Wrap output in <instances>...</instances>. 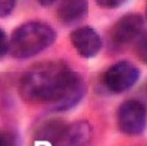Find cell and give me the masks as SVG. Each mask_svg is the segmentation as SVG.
Instances as JSON below:
<instances>
[{
  "label": "cell",
  "instance_id": "6da1fadb",
  "mask_svg": "<svg viewBox=\"0 0 147 146\" xmlns=\"http://www.w3.org/2000/svg\"><path fill=\"white\" fill-rule=\"evenodd\" d=\"M86 81L63 61H45L30 68L20 84V94L30 105H47L52 111H68L86 94Z\"/></svg>",
  "mask_w": 147,
  "mask_h": 146
},
{
  "label": "cell",
  "instance_id": "7a4b0ae2",
  "mask_svg": "<svg viewBox=\"0 0 147 146\" xmlns=\"http://www.w3.org/2000/svg\"><path fill=\"white\" fill-rule=\"evenodd\" d=\"M56 39L52 26L42 21H29L18 26L8 42V51L16 59H29L45 51Z\"/></svg>",
  "mask_w": 147,
  "mask_h": 146
},
{
  "label": "cell",
  "instance_id": "3957f363",
  "mask_svg": "<svg viewBox=\"0 0 147 146\" xmlns=\"http://www.w3.org/2000/svg\"><path fill=\"white\" fill-rule=\"evenodd\" d=\"M141 71L130 61H120L113 64L103 76V84L107 90L113 94H121L129 90L139 80Z\"/></svg>",
  "mask_w": 147,
  "mask_h": 146
},
{
  "label": "cell",
  "instance_id": "277c9868",
  "mask_svg": "<svg viewBox=\"0 0 147 146\" xmlns=\"http://www.w3.org/2000/svg\"><path fill=\"white\" fill-rule=\"evenodd\" d=\"M117 127L124 134L139 136L146 128V108L137 99L125 101L117 111Z\"/></svg>",
  "mask_w": 147,
  "mask_h": 146
},
{
  "label": "cell",
  "instance_id": "5b68a950",
  "mask_svg": "<svg viewBox=\"0 0 147 146\" xmlns=\"http://www.w3.org/2000/svg\"><path fill=\"white\" fill-rule=\"evenodd\" d=\"M144 20L141 14L130 13L121 17L111 30V39L119 46L130 44L143 33Z\"/></svg>",
  "mask_w": 147,
  "mask_h": 146
},
{
  "label": "cell",
  "instance_id": "8992f818",
  "mask_svg": "<svg viewBox=\"0 0 147 146\" xmlns=\"http://www.w3.org/2000/svg\"><path fill=\"white\" fill-rule=\"evenodd\" d=\"M70 42L73 47L82 58H94L102 50L103 42L96 30L90 26L78 28L70 34Z\"/></svg>",
  "mask_w": 147,
  "mask_h": 146
},
{
  "label": "cell",
  "instance_id": "52a82bcc",
  "mask_svg": "<svg viewBox=\"0 0 147 146\" xmlns=\"http://www.w3.org/2000/svg\"><path fill=\"white\" fill-rule=\"evenodd\" d=\"M91 134V127L86 121H77L63 128L50 146H90Z\"/></svg>",
  "mask_w": 147,
  "mask_h": 146
},
{
  "label": "cell",
  "instance_id": "ba28073f",
  "mask_svg": "<svg viewBox=\"0 0 147 146\" xmlns=\"http://www.w3.org/2000/svg\"><path fill=\"white\" fill-rule=\"evenodd\" d=\"M87 0H61L57 8V17L64 25H74L87 16Z\"/></svg>",
  "mask_w": 147,
  "mask_h": 146
},
{
  "label": "cell",
  "instance_id": "9c48e42d",
  "mask_svg": "<svg viewBox=\"0 0 147 146\" xmlns=\"http://www.w3.org/2000/svg\"><path fill=\"white\" fill-rule=\"evenodd\" d=\"M16 5V0H0V18L7 17L12 13Z\"/></svg>",
  "mask_w": 147,
  "mask_h": 146
},
{
  "label": "cell",
  "instance_id": "30bf717a",
  "mask_svg": "<svg viewBox=\"0 0 147 146\" xmlns=\"http://www.w3.org/2000/svg\"><path fill=\"white\" fill-rule=\"evenodd\" d=\"M95 1H96V4L100 8L115 9V8H119L120 5H122L126 0H95Z\"/></svg>",
  "mask_w": 147,
  "mask_h": 146
},
{
  "label": "cell",
  "instance_id": "8fae6325",
  "mask_svg": "<svg viewBox=\"0 0 147 146\" xmlns=\"http://www.w3.org/2000/svg\"><path fill=\"white\" fill-rule=\"evenodd\" d=\"M8 38L3 29H0V59L8 52Z\"/></svg>",
  "mask_w": 147,
  "mask_h": 146
},
{
  "label": "cell",
  "instance_id": "7c38bea8",
  "mask_svg": "<svg viewBox=\"0 0 147 146\" xmlns=\"http://www.w3.org/2000/svg\"><path fill=\"white\" fill-rule=\"evenodd\" d=\"M12 137L7 133L0 132V146H12Z\"/></svg>",
  "mask_w": 147,
  "mask_h": 146
},
{
  "label": "cell",
  "instance_id": "4fadbf2b",
  "mask_svg": "<svg viewBox=\"0 0 147 146\" xmlns=\"http://www.w3.org/2000/svg\"><path fill=\"white\" fill-rule=\"evenodd\" d=\"M38 1H39V4H40V5L48 7V5H52V4L55 3L56 0H38Z\"/></svg>",
  "mask_w": 147,
  "mask_h": 146
}]
</instances>
